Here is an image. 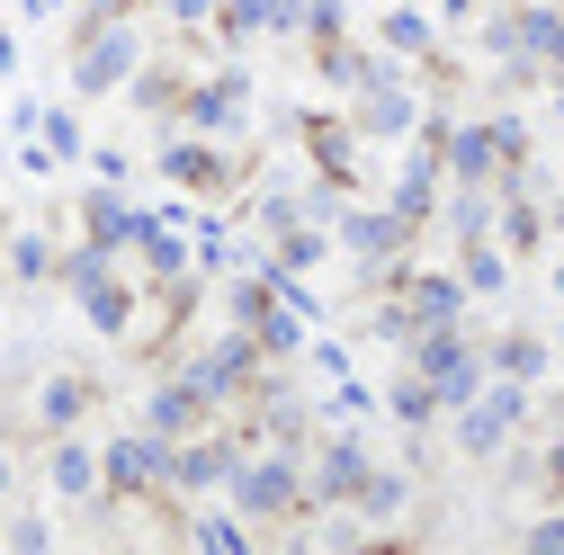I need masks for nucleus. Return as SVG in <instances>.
I'll return each mask as SVG.
<instances>
[{
    "instance_id": "nucleus-17",
    "label": "nucleus",
    "mask_w": 564,
    "mask_h": 555,
    "mask_svg": "<svg viewBox=\"0 0 564 555\" xmlns=\"http://www.w3.org/2000/svg\"><path fill=\"white\" fill-rule=\"evenodd\" d=\"M466 314V278H412V323H457Z\"/></svg>"
},
{
    "instance_id": "nucleus-9",
    "label": "nucleus",
    "mask_w": 564,
    "mask_h": 555,
    "mask_svg": "<svg viewBox=\"0 0 564 555\" xmlns=\"http://www.w3.org/2000/svg\"><path fill=\"white\" fill-rule=\"evenodd\" d=\"M242 117H251V99H242V81H234V73L188 90V126H197V134H234Z\"/></svg>"
},
{
    "instance_id": "nucleus-5",
    "label": "nucleus",
    "mask_w": 564,
    "mask_h": 555,
    "mask_svg": "<svg viewBox=\"0 0 564 555\" xmlns=\"http://www.w3.org/2000/svg\"><path fill=\"white\" fill-rule=\"evenodd\" d=\"M126 73H134V28H126V19H99V36H90L82 63H73V81L99 99V90H117Z\"/></svg>"
},
{
    "instance_id": "nucleus-18",
    "label": "nucleus",
    "mask_w": 564,
    "mask_h": 555,
    "mask_svg": "<svg viewBox=\"0 0 564 555\" xmlns=\"http://www.w3.org/2000/svg\"><path fill=\"white\" fill-rule=\"evenodd\" d=\"M457 278H466V296H502V287H511V260L492 251V233H484V242H466V260H457Z\"/></svg>"
},
{
    "instance_id": "nucleus-16",
    "label": "nucleus",
    "mask_w": 564,
    "mask_h": 555,
    "mask_svg": "<svg viewBox=\"0 0 564 555\" xmlns=\"http://www.w3.org/2000/svg\"><path fill=\"white\" fill-rule=\"evenodd\" d=\"M82 412H90V385H82V377H45V385H36V422H45V431H73Z\"/></svg>"
},
{
    "instance_id": "nucleus-26",
    "label": "nucleus",
    "mask_w": 564,
    "mask_h": 555,
    "mask_svg": "<svg viewBox=\"0 0 564 555\" xmlns=\"http://www.w3.org/2000/svg\"><path fill=\"white\" fill-rule=\"evenodd\" d=\"M0 269H10V278H45V269H54V242H45V233H19Z\"/></svg>"
},
{
    "instance_id": "nucleus-13",
    "label": "nucleus",
    "mask_w": 564,
    "mask_h": 555,
    "mask_svg": "<svg viewBox=\"0 0 564 555\" xmlns=\"http://www.w3.org/2000/svg\"><path fill=\"white\" fill-rule=\"evenodd\" d=\"M90 242L117 260V251H134V242H144V216H134L117 188H99V197H90Z\"/></svg>"
},
{
    "instance_id": "nucleus-15",
    "label": "nucleus",
    "mask_w": 564,
    "mask_h": 555,
    "mask_svg": "<svg viewBox=\"0 0 564 555\" xmlns=\"http://www.w3.org/2000/svg\"><path fill=\"white\" fill-rule=\"evenodd\" d=\"M305 28V0H225V36H278Z\"/></svg>"
},
{
    "instance_id": "nucleus-12",
    "label": "nucleus",
    "mask_w": 564,
    "mask_h": 555,
    "mask_svg": "<svg viewBox=\"0 0 564 555\" xmlns=\"http://www.w3.org/2000/svg\"><path fill=\"white\" fill-rule=\"evenodd\" d=\"M45 475H54V493H63V502H90V493H99V448H90V439H54Z\"/></svg>"
},
{
    "instance_id": "nucleus-34",
    "label": "nucleus",
    "mask_w": 564,
    "mask_h": 555,
    "mask_svg": "<svg viewBox=\"0 0 564 555\" xmlns=\"http://www.w3.org/2000/svg\"><path fill=\"white\" fill-rule=\"evenodd\" d=\"M10 63H19V45H10V36H0V73H10Z\"/></svg>"
},
{
    "instance_id": "nucleus-11",
    "label": "nucleus",
    "mask_w": 564,
    "mask_h": 555,
    "mask_svg": "<svg viewBox=\"0 0 564 555\" xmlns=\"http://www.w3.org/2000/svg\"><path fill=\"white\" fill-rule=\"evenodd\" d=\"M520 63H564V0H520Z\"/></svg>"
},
{
    "instance_id": "nucleus-7",
    "label": "nucleus",
    "mask_w": 564,
    "mask_h": 555,
    "mask_svg": "<svg viewBox=\"0 0 564 555\" xmlns=\"http://www.w3.org/2000/svg\"><path fill=\"white\" fill-rule=\"evenodd\" d=\"M440 171L484 188L492 171H502V144H492V126H448V144H440Z\"/></svg>"
},
{
    "instance_id": "nucleus-30",
    "label": "nucleus",
    "mask_w": 564,
    "mask_h": 555,
    "mask_svg": "<svg viewBox=\"0 0 564 555\" xmlns=\"http://www.w3.org/2000/svg\"><path fill=\"white\" fill-rule=\"evenodd\" d=\"M305 28H314V36H323V45H332V36H340V28H349V10H340V0H314V10H305Z\"/></svg>"
},
{
    "instance_id": "nucleus-19",
    "label": "nucleus",
    "mask_w": 564,
    "mask_h": 555,
    "mask_svg": "<svg viewBox=\"0 0 564 555\" xmlns=\"http://www.w3.org/2000/svg\"><path fill=\"white\" fill-rule=\"evenodd\" d=\"M162 171H171L180 188H216V179H225V153H216V144H171Z\"/></svg>"
},
{
    "instance_id": "nucleus-29",
    "label": "nucleus",
    "mask_w": 564,
    "mask_h": 555,
    "mask_svg": "<svg viewBox=\"0 0 564 555\" xmlns=\"http://www.w3.org/2000/svg\"><path fill=\"white\" fill-rule=\"evenodd\" d=\"M314 153H323L332 179H349V126H314Z\"/></svg>"
},
{
    "instance_id": "nucleus-38",
    "label": "nucleus",
    "mask_w": 564,
    "mask_h": 555,
    "mask_svg": "<svg viewBox=\"0 0 564 555\" xmlns=\"http://www.w3.org/2000/svg\"><path fill=\"white\" fill-rule=\"evenodd\" d=\"M555 108H564V99H555Z\"/></svg>"
},
{
    "instance_id": "nucleus-6",
    "label": "nucleus",
    "mask_w": 564,
    "mask_h": 555,
    "mask_svg": "<svg viewBox=\"0 0 564 555\" xmlns=\"http://www.w3.org/2000/svg\"><path fill=\"white\" fill-rule=\"evenodd\" d=\"M359 483H368V448H359V439H323L305 493H314V502H359Z\"/></svg>"
},
{
    "instance_id": "nucleus-36",
    "label": "nucleus",
    "mask_w": 564,
    "mask_h": 555,
    "mask_svg": "<svg viewBox=\"0 0 564 555\" xmlns=\"http://www.w3.org/2000/svg\"><path fill=\"white\" fill-rule=\"evenodd\" d=\"M0 502H10V457H0Z\"/></svg>"
},
{
    "instance_id": "nucleus-33",
    "label": "nucleus",
    "mask_w": 564,
    "mask_h": 555,
    "mask_svg": "<svg viewBox=\"0 0 564 555\" xmlns=\"http://www.w3.org/2000/svg\"><path fill=\"white\" fill-rule=\"evenodd\" d=\"M546 475H555V483H564V431H555V448H546Z\"/></svg>"
},
{
    "instance_id": "nucleus-1",
    "label": "nucleus",
    "mask_w": 564,
    "mask_h": 555,
    "mask_svg": "<svg viewBox=\"0 0 564 555\" xmlns=\"http://www.w3.org/2000/svg\"><path fill=\"white\" fill-rule=\"evenodd\" d=\"M234 502H242V520H296V502H305V475H296V457L288 448H260V457H234Z\"/></svg>"
},
{
    "instance_id": "nucleus-37",
    "label": "nucleus",
    "mask_w": 564,
    "mask_h": 555,
    "mask_svg": "<svg viewBox=\"0 0 564 555\" xmlns=\"http://www.w3.org/2000/svg\"><path fill=\"white\" fill-rule=\"evenodd\" d=\"M0 287H10V269H0Z\"/></svg>"
},
{
    "instance_id": "nucleus-27",
    "label": "nucleus",
    "mask_w": 564,
    "mask_h": 555,
    "mask_svg": "<svg viewBox=\"0 0 564 555\" xmlns=\"http://www.w3.org/2000/svg\"><path fill=\"white\" fill-rule=\"evenodd\" d=\"M188 537H197L206 555H242V546H251V529H234V520H188Z\"/></svg>"
},
{
    "instance_id": "nucleus-21",
    "label": "nucleus",
    "mask_w": 564,
    "mask_h": 555,
    "mask_svg": "<svg viewBox=\"0 0 564 555\" xmlns=\"http://www.w3.org/2000/svg\"><path fill=\"white\" fill-rule=\"evenodd\" d=\"M484 368H492V377H520V385H538V377H546V340H529V331H511V340H502V350H492Z\"/></svg>"
},
{
    "instance_id": "nucleus-25",
    "label": "nucleus",
    "mask_w": 564,
    "mask_h": 555,
    "mask_svg": "<svg viewBox=\"0 0 564 555\" xmlns=\"http://www.w3.org/2000/svg\"><path fill=\"white\" fill-rule=\"evenodd\" d=\"M386 54H431V19H421V10H394V19H386Z\"/></svg>"
},
{
    "instance_id": "nucleus-31",
    "label": "nucleus",
    "mask_w": 564,
    "mask_h": 555,
    "mask_svg": "<svg viewBox=\"0 0 564 555\" xmlns=\"http://www.w3.org/2000/svg\"><path fill=\"white\" fill-rule=\"evenodd\" d=\"M529 546H538V555H564V520H538V529H529Z\"/></svg>"
},
{
    "instance_id": "nucleus-20",
    "label": "nucleus",
    "mask_w": 564,
    "mask_h": 555,
    "mask_svg": "<svg viewBox=\"0 0 564 555\" xmlns=\"http://www.w3.org/2000/svg\"><path fill=\"white\" fill-rule=\"evenodd\" d=\"M144 412H153V431H162V439H180V431L197 422V412H206V403H197V385L180 377V385H153V403H144Z\"/></svg>"
},
{
    "instance_id": "nucleus-2",
    "label": "nucleus",
    "mask_w": 564,
    "mask_h": 555,
    "mask_svg": "<svg viewBox=\"0 0 564 555\" xmlns=\"http://www.w3.org/2000/svg\"><path fill=\"white\" fill-rule=\"evenodd\" d=\"M520 422H529V385H520V377H484V394L457 403V448H466V457H492Z\"/></svg>"
},
{
    "instance_id": "nucleus-24",
    "label": "nucleus",
    "mask_w": 564,
    "mask_h": 555,
    "mask_svg": "<svg viewBox=\"0 0 564 555\" xmlns=\"http://www.w3.org/2000/svg\"><path fill=\"white\" fill-rule=\"evenodd\" d=\"M28 134H36V144H45L54 162H82V126L63 117V108H36V126H28Z\"/></svg>"
},
{
    "instance_id": "nucleus-35",
    "label": "nucleus",
    "mask_w": 564,
    "mask_h": 555,
    "mask_svg": "<svg viewBox=\"0 0 564 555\" xmlns=\"http://www.w3.org/2000/svg\"><path fill=\"white\" fill-rule=\"evenodd\" d=\"M440 10H448V19H466V10H475V0H440Z\"/></svg>"
},
{
    "instance_id": "nucleus-28",
    "label": "nucleus",
    "mask_w": 564,
    "mask_h": 555,
    "mask_svg": "<svg viewBox=\"0 0 564 555\" xmlns=\"http://www.w3.org/2000/svg\"><path fill=\"white\" fill-rule=\"evenodd\" d=\"M386 403H394V422H431V412H440V394L421 385V377H403V385H394Z\"/></svg>"
},
{
    "instance_id": "nucleus-10",
    "label": "nucleus",
    "mask_w": 564,
    "mask_h": 555,
    "mask_svg": "<svg viewBox=\"0 0 564 555\" xmlns=\"http://www.w3.org/2000/svg\"><path fill=\"white\" fill-rule=\"evenodd\" d=\"M394 216L403 225H421V216H431V206H440V153H403V171H394Z\"/></svg>"
},
{
    "instance_id": "nucleus-22",
    "label": "nucleus",
    "mask_w": 564,
    "mask_h": 555,
    "mask_svg": "<svg viewBox=\"0 0 564 555\" xmlns=\"http://www.w3.org/2000/svg\"><path fill=\"white\" fill-rule=\"evenodd\" d=\"M448 225H457V242H484V233H492V197H484L475 179H457V197H448Z\"/></svg>"
},
{
    "instance_id": "nucleus-14",
    "label": "nucleus",
    "mask_w": 564,
    "mask_h": 555,
    "mask_svg": "<svg viewBox=\"0 0 564 555\" xmlns=\"http://www.w3.org/2000/svg\"><path fill=\"white\" fill-rule=\"evenodd\" d=\"M225 475H234V448L225 439H197V448L171 439V483H180V493H206V483H225Z\"/></svg>"
},
{
    "instance_id": "nucleus-3",
    "label": "nucleus",
    "mask_w": 564,
    "mask_h": 555,
    "mask_svg": "<svg viewBox=\"0 0 564 555\" xmlns=\"http://www.w3.org/2000/svg\"><path fill=\"white\" fill-rule=\"evenodd\" d=\"M99 483L108 493H171V439L162 431H134L99 448Z\"/></svg>"
},
{
    "instance_id": "nucleus-32",
    "label": "nucleus",
    "mask_w": 564,
    "mask_h": 555,
    "mask_svg": "<svg viewBox=\"0 0 564 555\" xmlns=\"http://www.w3.org/2000/svg\"><path fill=\"white\" fill-rule=\"evenodd\" d=\"M206 10H216V0H171V19H206Z\"/></svg>"
},
{
    "instance_id": "nucleus-8",
    "label": "nucleus",
    "mask_w": 564,
    "mask_h": 555,
    "mask_svg": "<svg viewBox=\"0 0 564 555\" xmlns=\"http://www.w3.org/2000/svg\"><path fill=\"white\" fill-rule=\"evenodd\" d=\"M340 242L359 251V260H394L412 242V225L394 216V206H359V216H340Z\"/></svg>"
},
{
    "instance_id": "nucleus-23",
    "label": "nucleus",
    "mask_w": 564,
    "mask_h": 555,
    "mask_svg": "<svg viewBox=\"0 0 564 555\" xmlns=\"http://www.w3.org/2000/svg\"><path fill=\"white\" fill-rule=\"evenodd\" d=\"M403 502H412V483L368 466V483H359V511H368V520H403Z\"/></svg>"
},
{
    "instance_id": "nucleus-4",
    "label": "nucleus",
    "mask_w": 564,
    "mask_h": 555,
    "mask_svg": "<svg viewBox=\"0 0 564 555\" xmlns=\"http://www.w3.org/2000/svg\"><path fill=\"white\" fill-rule=\"evenodd\" d=\"M359 126H368V134H412V126H421V99L403 90V73H394L386 54L368 63V81H359Z\"/></svg>"
}]
</instances>
